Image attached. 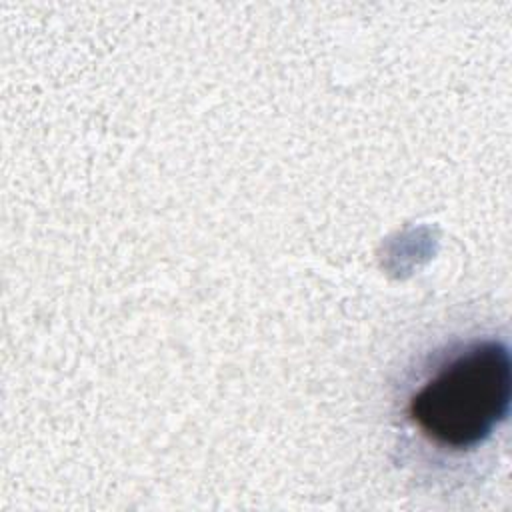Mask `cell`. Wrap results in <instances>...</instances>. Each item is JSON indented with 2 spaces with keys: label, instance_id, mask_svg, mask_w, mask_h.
Here are the masks:
<instances>
[{
  "label": "cell",
  "instance_id": "cell-1",
  "mask_svg": "<svg viewBox=\"0 0 512 512\" xmlns=\"http://www.w3.org/2000/svg\"><path fill=\"white\" fill-rule=\"evenodd\" d=\"M510 354L494 340H474L448 354L412 392L408 416L440 448L484 442L510 408Z\"/></svg>",
  "mask_w": 512,
  "mask_h": 512
}]
</instances>
